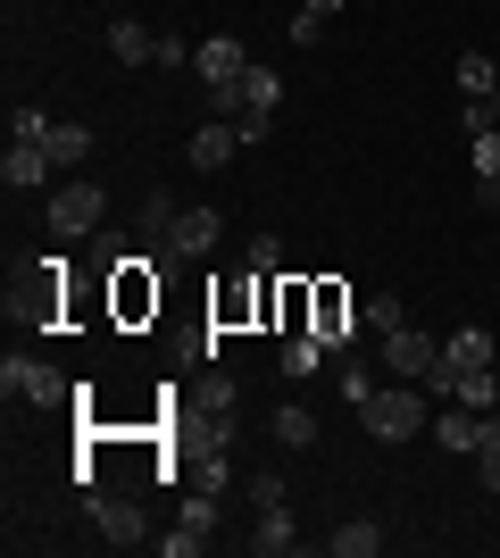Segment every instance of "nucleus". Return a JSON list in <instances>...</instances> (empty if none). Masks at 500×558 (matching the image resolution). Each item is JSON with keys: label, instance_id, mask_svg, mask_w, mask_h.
Listing matches in <instances>:
<instances>
[{"label": "nucleus", "instance_id": "obj_5", "mask_svg": "<svg viewBox=\"0 0 500 558\" xmlns=\"http://www.w3.org/2000/svg\"><path fill=\"white\" fill-rule=\"evenodd\" d=\"M417 417H426L417 384H392V392H376L367 409H358V425H367L376 442H408V434H417Z\"/></svg>", "mask_w": 500, "mask_h": 558}, {"label": "nucleus", "instance_id": "obj_20", "mask_svg": "<svg viewBox=\"0 0 500 558\" xmlns=\"http://www.w3.org/2000/svg\"><path fill=\"white\" fill-rule=\"evenodd\" d=\"M118 308H125V317H143V308H159V283H143V258H125V283H118Z\"/></svg>", "mask_w": 500, "mask_h": 558}, {"label": "nucleus", "instance_id": "obj_14", "mask_svg": "<svg viewBox=\"0 0 500 558\" xmlns=\"http://www.w3.org/2000/svg\"><path fill=\"white\" fill-rule=\"evenodd\" d=\"M326 550H333V558H376V550H383V525L351 517V525H333V534H326Z\"/></svg>", "mask_w": 500, "mask_h": 558}, {"label": "nucleus", "instance_id": "obj_21", "mask_svg": "<svg viewBox=\"0 0 500 558\" xmlns=\"http://www.w3.org/2000/svg\"><path fill=\"white\" fill-rule=\"evenodd\" d=\"M376 392H383V384H376V367H367V359H342V400H351V409H367Z\"/></svg>", "mask_w": 500, "mask_h": 558}, {"label": "nucleus", "instance_id": "obj_19", "mask_svg": "<svg viewBox=\"0 0 500 558\" xmlns=\"http://www.w3.org/2000/svg\"><path fill=\"white\" fill-rule=\"evenodd\" d=\"M317 359H326V342H317V333H284V359H276V367L301 384V375H317Z\"/></svg>", "mask_w": 500, "mask_h": 558}, {"label": "nucleus", "instance_id": "obj_15", "mask_svg": "<svg viewBox=\"0 0 500 558\" xmlns=\"http://www.w3.org/2000/svg\"><path fill=\"white\" fill-rule=\"evenodd\" d=\"M292 550V509H259L251 525V558H284Z\"/></svg>", "mask_w": 500, "mask_h": 558}, {"label": "nucleus", "instance_id": "obj_25", "mask_svg": "<svg viewBox=\"0 0 500 558\" xmlns=\"http://www.w3.org/2000/svg\"><path fill=\"white\" fill-rule=\"evenodd\" d=\"M251 276H284V242L276 233H251Z\"/></svg>", "mask_w": 500, "mask_h": 558}, {"label": "nucleus", "instance_id": "obj_9", "mask_svg": "<svg viewBox=\"0 0 500 558\" xmlns=\"http://www.w3.org/2000/svg\"><path fill=\"white\" fill-rule=\"evenodd\" d=\"M184 159L200 167V175H217V167H234V159H242V134L225 125V117H209V125H200V134L184 142Z\"/></svg>", "mask_w": 500, "mask_h": 558}, {"label": "nucleus", "instance_id": "obj_24", "mask_svg": "<svg viewBox=\"0 0 500 558\" xmlns=\"http://www.w3.org/2000/svg\"><path fill=\"white\" fill-rule=\"evenodd\" d=\"M159 550H167V558H200V550H209V534H200V525H184V517H175V534H159Z\"/></svg>", "mask_w": 500, "mask_h": 558}, {"label": "nucleus", "instance_id": "obj_26", "mask_svg": "<svg viewBox=\"0 0 500 558\" xmlns=\"http://www.w3.org/2000/svg\"><path fill=\"white\" fill-rule=\"evenodd\" d=\"M251 509H292V500H284V475H251Z\"/></svg>", "mask_w": 500, "mask_h": 558}, {"label": "nucleus", "instance_id": "obj_29", "mask_svg": "<svg viewBox=\"0 0 500 558\" xmlns=\"http://www.w3.org/2000/svg\"><path fill=\"white\" fill-rule=\"evenodd\" d=\"M192 50H200V43H184V34H159V68H192Z\"/></svg>", "mask_w": 500, "mask_h": 558}, {"label": "nucleus", "instance_id": "obj_12", "mask_svg": "<svg viewBox=\"0 0 500 558\" xmlns=\"http://www.w3.org/2000/svg\"><path fill=\"white\" fill-rule=\"evenodd\" d=\"M500 350H492V333L484 326H459V333H442V367L451 375H476V367H492Z\"/></svg>", "mask_w": 500, "mask_h": 558}, {"label": "nucleus", "instance_id": "obj_17", "mask_svg": "<svg viewBox=\"0 0 500 558\" xmlns=\"http://www.w3.org/2000/svg\"><path fill=\"white\" fill-rule=\"evenodd\" d=\"M93 125H50V142H42V150H50V159H59V167H84V159H93Z\"/></svg>", "mask_w": 500, "mask_h": 558}, {"label": "nucleus", "instance_id": "obj_27", "mask_svg": "<svg viewBox=\"0 0 500 558\" xmlns=\"http://www.w3.org/2000/svg\"><path fill=\"white\" fill-rule=\"evenodd\" d=\"M292 43L317 50V43H326V17H317V9H301V17H292Z\"/></svg>", "mask_w": 500, "mask_h": 558}, {"label": "nucleus", "instance_id": "obj_4", "mask_svg": "<svg viewBox=\"0 0 500 558\" xmlns=\"http://www.w3.org/2000/svg\"><path fill=\"white\" fill-rule=\"evenodd\" d=\"M84 517H93V534L109 542V550H143V542H150L143 500H118V492H84Z\"/></svg>", "mask_w": 500, "mask_h": 558}, {"label": "nucleus", "instance_id": "obj_2", "mask_svg": "<svg viewBox=\"0 0 500 558\" xmlns=\"http://www.w3.org/2000/svg\"><path fill=\"white\" fill-rule=\"evenodd\" d=\"M376 367L392 375V384H426V375L442 367V342L417 333V326H392V333H376Z\"/></svg>", "mask_w": 500, "mask_h": 558}, {"label": "nucleus", "instance_id": "obj_8", "mask_svg": "<svg viewBox=\"0 0 500 558\" xmlns=\"http://www.w3.org/2000/svg\"><path fill=\"white\" fill-rule=\"evenodd\" d=\"M50 175H59V159H50L42 142H9V159H0V184L9 192H42Z\"/></svg>", "mask_w": 500, "mask_h": 558}, {"label": "nucleus", "instance_id": "obj_10", "mask_svg": "<svg viewBox=\"0 0 500 558\" xmlns=\"http://www.w3.org/2000/svg\"><path fill=\"white\" fill-rule=\"evenodd\" d=\"M484 417H492V409H442V417H434V442L451 450V459H476V442H484Z\"/></svg>", "mask_w": 500, "mask_h": 558}, {"label": "nucleus", "instance_id": "obj_1", "mask_svg": "<svg viewBox=\"0 0 500 558\" xmlns=\"http://www.w3.org/2000/svg\"><path fill=\"white\" fill-rule=\"evenodd\" d=\"M42 226L59 233V242H93L100 226H109V192L84 175V184H59L50 192V209H42Z\"/></svg>", "mask_w": 500, "mask_h": 558}, {"label": "nucleus", "instance_id": "obj_22", "mask_svg": "<svg viewBox=\"0 0 500 558\" xmlns=\"http://www.w3.org/2000/svg\"><path fill=\"white\" fill-rule=\"evenodd\" d=\"M367 317V333H392V326H408V308H401V292H376V301L358 308Z\"/></svg>", "mask_w": 500, "mask_h": 558}, {"label": "nucleus", "instance_id": "obj_31", "mask_svg": "<svg viewBox=\"0 0 500 558\" xmlns=\"http://www.w3.org/2000/svg\"><path fill=\"white\" fill-rule=\"evenodd\" d=\"M301 9H317V17H342V9H351V0H301Z\"/></svg>", "mask_w": 500, "mask_h": 558}, {"label": "nucleus", "instance_id": "obj_32", "mask_svg": "<svg viewBox=\"0 0 500 558\" xmlns=\"http://www.w3.org/2000/svg\"><path fill=\"white\" fill-rule=\"evenodd\" d=\"M492 125H500V93H492Z\"/></svg>", "mask_w": 500, "mask_h": 558}, {"label": "nucleus", "instance_id": "obj_28", "mask_svg": "<svg viewBox=\"0 0 500 558\" xmlns=\"http://www.w3.org/2000/svg\"><path fill=\"white\" fill-rule=\"evenodd\" d=\"M192 484H200V492H225V450H209V459L192 466Z\"/></svg>", "mask_w": 500, "mask_h": 558}, {"label": "nucleus", "instance_id": "obj_30", "mask_svg": "<svg viewBox=\"0 0 500 558\" xmlns=\"http://www.w3.org/2000/svg\"><path fill=\"white\" fill-rule=\"evenodd\" d=\"M476 459H500V409L484 417V442H476Z\"/></svg>", "mask_w": 500, "mask_h": 558}, {"label": "nucleus", "instance_id": "obj_3", "mask_svg": "<svg viewBox=\"0 0 500 558\" xmlns=\"http://www.w3.org/2000/svg\"><path fill=\"white\" fill-rule=\"evenodd\" d=\"M0 392L25 400V409H59V400H75V384L50 367V359H17V350H9V359H0Z\"/></svg>", "mask_w": 500, "mask_h": 558}, {"label": "nucleus", "instance_id": "obj_23", "mask_svg": "<svg viewBox=\"0 0 500 558\" xmlns=\"http://www.w3.org/2000/svg\"><path fill=\"white\" fill-rule=\"evenodd\" d=\"M9 142H50V117L34 109V100H17V109H9Z\"/></svg>", "mask_w": 500, "mask_h": 558}, {"label": "nucleus", "instance_id": "obj_11", "mask_svg": "<svg viewBox=\"0 0 500 558\" xmlns=\"http://www.w3.org/2000/svg\"><path fill=\"white\" fill-rule=\"evenodd\" d=\"M467 159H476V201L500 209V125H476V134H467Z\"/></svg>", "mask_w": 500, "mask_h": 558}, {"label": "nucleus", "instance_id": "obj_13", "mask_svg": "<svg viewBox=\"0 0 500 558\" xmlns=\"http://www.w3.org/2000/svg\"><path fill=\"white\" fill-rule=\"evenodd\" d=\"M109 59H118V68H150V59H159V34L134 25V17H118L109 25Z\"/></svg>", "mask_w": 500, "mask_h": 558}, {"label": "nucleus", "instance_id": "obj_7", "mask_svg": "<svg viewBox=\"0 0 500 558\" xmlns=\"http://www.w3.org/2000/svg\"><path fill=\"white\" fill-rule=\"evenodd\" d=\"M159 251L167 258H209L217 251V209H175L167 233H159Z\"/></svg>", "mask_w": 500, "mask_h": 558}, {"label": "nucleus", "instance_id": "obj_6", "mask_svg": "<svg viewBox=\"0 0 500 558\" xmlns=\"http://www.w3.org/2000/svg\"><path fill=\"white\" fill-rule=\"evenodd\" d=\"M192 75H200L209 93H225V84H242V75H251V50H242L234 34H209V43L192 50Z\"/></svg>", "mask_w": 500, "mask_h": 558}, {"label": "nucleus", "instance_id": "obj_18", "mask_svg": "<svg viewBox=\"0 0 500 558\" xmlns=\"http://www.w3.org/2000/svg\"><path fill=\"white\" fill-rule=\"evenodd\" d=\"M459 93H467V100H492V93H500V68L484 59V50H467V59H459Z\"/></svg>", "mask_w": 500, "mask_h": 558}, {"label": "nucleus", "instance_id": "obj_16", "mask_svg": "<svg viewBox=\"0 0 500 558\" xmlns=\"http://www.w3.org/2000/svg\"><path fill=\"white\" fill-rule=\"evenodd\" d=\"M276 442H284V450L317 442V409H309V400H284V409H276Z\"/></svg>", "mask_w": 500, "mask_h": 558}]
</instances>
